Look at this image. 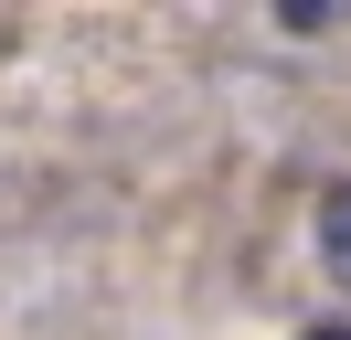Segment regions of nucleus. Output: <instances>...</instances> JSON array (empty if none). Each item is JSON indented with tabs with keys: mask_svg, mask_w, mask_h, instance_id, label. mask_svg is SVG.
Instances as JSON below:
<instances>
[{
	"mask_svg": "<svg viewBox=\"0 0 351 340\" xmlns=\"http://www.w3.org/2000/svg\"><path fill=\"white\" fill-rule=\"evenodd\" d=\"M319 255H330V276L351 287V181H341V191L319 202Z\"/></svg>",
	"mask_w": 351,
	"mask_h": 340,
	"instance_id": "nucleus-1",
	"label": "nucleus"
},
{
	"mask_svg": "<svg viewBox=\"0 0 351 340\" xmlns=\"http://www.w3.org/2000/svg\"><path fill=\"white\" fill-rule=\"evenodd\" d=\"M308 340H351V330H308Z\"/></svg>",
	"mask_w": 351,
	"mask_h": 340,
	"instance_id": "nucleus-2",
	"label": "nucleus"
}]
</instances>
